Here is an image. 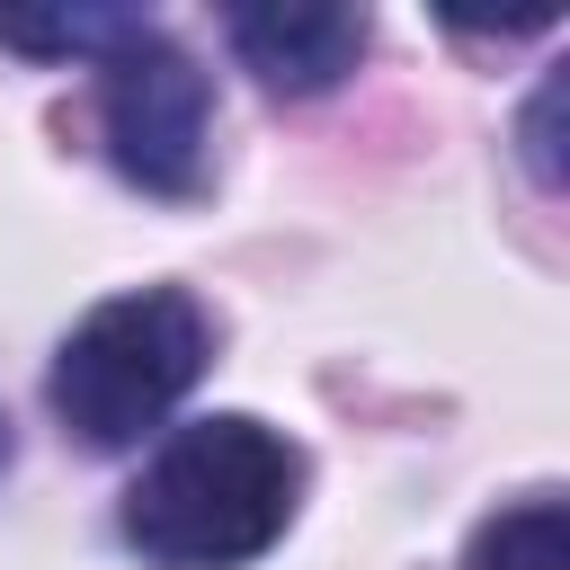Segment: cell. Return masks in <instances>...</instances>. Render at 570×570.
<instances>
[{"label": "cell", "mask_w": 570, "mask_h": 570, "mask_svg": "<svg viewBox=\"0 0 570 570\" xmlns=\"http://www.w3.org/2000/svg\"><path fill=\"white\" fill-rule=\"evenodd\" d=\"M312 454L258 410L178 419L151 436L142 472L116 499V543L142 570H249L303 517Z\"/></svg>", "instance_id": "obj_1"}, {"label": "cell", "mask_w": 570, "mask_h": 570, "mask_svg": "<svg viewBox=\"0 0 570 570\" xmlns=\"http://www.w3.org/2000/svg\"><path fill=\"white\" fill-rule=\"evenodd\" d=\"M214 312L196 285H125L107 303H89L53 365H45V410L80 454H134L142 436L169 428V410L205 383L214 365Z\"/></svg>", "instance_id": "obj_2"}, {"label": "cell", "mask_w": 570, "mask_h": 570, "mask_svg": "<svg viewBox=\"0 0 570 570\" xmlns=\"http://www.w3.org/2000/svg\"><path fill=\"white\" fill-rule=\"evenodd\" d=\"M89 71L116 178L160 205H196L214 187V80L196 71V53L160 18H134Z\"/></svg>", "instance_id": "obj_3"}, {"label": "cell", "mask_w": 570, "mask_h": 570, "mask_svg": "<svg viewBox=\"0 0 570 570\" xmlns=\"http://www.w3.org/2000/svg\"><path fill=\"white\" fill-rule=\"evenodd\" d=\"M223 36H232L240 71H258V89H276V98H321V89H338V80L365 62L374 18H365V9H285V0H276V9H232Z\"/></svg>", "instance_id": "obj_4"}, {"label": "cell", "mask_w": 570, "mask_h": 570, "mask_svg": "<svg viewBox=\"0 0 570 570\" xmlns=\"http://www.w3.org/2000/svg\"><path fill=\"white\" fill-rule=\"evenodd\" d=\"M463 570H570V517L561 490H525L517 508L481 517L463 543Z\"/></svg>", "instance_id": "obj_5"}, {"label": "cell", "mask_w": 570, "mask_h": 570, "mask_svg": "<svg viewBox=\"0 0 570 570\" xmlns=\"http://www.w3.org/2000/svg\"><path fill=\"white\" fill-rule=\"evenodd\" d=\"M142 9H0V45L36 62H98Z\"/></svg>", "instance_id": "obj_6"}, {"label": "cell", "mask_w": 570, "mask_h": 570, "mask_svg": "<svg viewBox=\"0 0 570 570\" xmlns=\"http://www.w3.org/2000/svg\"><path fill=\"white\" fill-rule=\"evenodd\" d=\"M552 107H561V80H543L534 107H525V169H534V187H561V169H552Z\"/></svg>", "instance_id": "obj_7"}, {"label": "cell", "mask_w": 570, "mask_h": 570, "mask_svg": "<svg viewBox=\"0 0 570 570\" xmlns=\"http://www.w3.org/2000/svg\"><path fill=\"white\" fill-rule=\"evenodd\" d=\"M9 463H18V419H9V401H0V481H9Z\"/></svg>", "instance_id": "obj_8"}]
</instances>
